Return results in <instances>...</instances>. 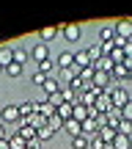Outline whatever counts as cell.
<instances>
[{"instance_id":"6da1fadb","label":"cell","mask_w":132,"mask_h":149,"mask_svg":"<svg viewBox=\"0 0 132 149\" xmlns=\"http://www.w3.org/2000/svg\"><path fill=\"white\" fill-rule=\"evenodd\" d=\"M107 94H110L113 108H118V111H121V108H124V105H127V102L132 100V97H129V91H127V88H121V86H113V88L107 91Z\"/></svg>"},{"instance_id":"7a4b0ae2","label":"cell","mask_w":132,"mask_h":149,"mask_svg":"<svg viewBox=\"0 0 132 149\" xmlns=\"http://www.w3.org/2000/svg\"><path fill=\"white\" fill-rule=\"evenodd\" d=\"M0 122L3 124H19L22 116H19V105H6L0 111Z\"/></svg>"},{"instance_id":"3957f363","label":"cell","mask_w":132,"mask_h":149,"mask_svg":"<svg viewBox=\"0 0 132 149\" xmlns=\"http://www.w3.org/2000/svg\"><path fill=\"white\" fill-rule=\"evenodd\" d=\"M110 80H113V74H110V72H94V77H91V86H94V88H99V91H110V88H113Z\"/></svg>"},{"instance_id":"277c9868","label":"cell","mask_w":132,"mask_h":149,"mask_svg":"<svg viewBox=\"0 0 132 149\" xmlns=\"http://www.w3.org/2000/svg\"><path fill=\"white\" fill-rule=\"evenodd\" d=\"M58 31L64 33V39H66V42H77V39H80V25H77V22H69V25H61Z\"/></svg>"},{"instance_id":"5b68a950","label":"cell","mask_w":132,"mask_h":149,"mask_svg":"<svg viewBox=\"0 0 132 149\" xmlns=\"http://www.w3.org/2000/svg\"><path fill=\"white\" fill-rule=\"evenodd\" d=\"M30 58L36 61V64H41V61H50V47H47V44H41V42H39L36 47L30 50Z\"/></svg>"},{"instance_id":"8992f818","label":"cell","mask_w":132,"mask_h":149,"mask_svg":"<svg viewBox=\"0 0 132 149\" xmlns=\"http://www.w3.org/2000/svg\"><path fill=\"white\" fill-rule=\"evenodd\" d=\"M94 108H96V113H107V111L113 108V102H110V94H107V91H102V94L96 97Z\"/></svg>"},{"instance_id":"52a82bcc","label":"cell","mask_w":132,"mask_h":149,"mask_svg":"<svg viewBox=\"0 0 132 149\" xmlns=\"http://www.w3.org/2000/svg\"><path fill=\"white\" fill-rule=\"evenodd\" d=\"M36 113H41V116H44V119H47V122H50V119L55 116V108L50 105L47 100H36Z\"/></svg>"},{"instance_id":"ba28073f","label":"cell","mask_w":132,"mask_h":149,"mask_svg":"<svg viewBox=\"0 0 132 149\" xmlns=\"http://www.w3.org/2000/svg\"><path fill=\"white\" fill-rule=\"evenodd\" d=\"M55 66H58V69H72V66H74V53H66V50H64V53H61L58 55V61H55Z\"/></svg>"},{"instance_id":"9c48e42d","label":"cell","mask_w":132,"mask_h":149,"mask_svg":"<svg viewBox=\"0 0 132 149\" xmlns=\"http://www.w3.org/2000/svg\"><path fill=\"white\" fill-rule=\"evenodd\" d=\"M41 88H44V100H47V97H53V94H58V91H61V86H58V80H55L53 74H50V77L44 80V86H41Z\"/></svg>"},{"instance_id":"30bf717a","label":"cell","mask_w":132,"mask_h":149,"mask_svg":"<svg viewBox=\"0 0 132 149\" xmlns=\"http://www.w3.org/2000/svg\"><path fill=\"white\" fill-rule=\"evenodd\" d=\"M113 66H116V64H113L110 55H102L99 61H94V69L96 72H113Z\"/></svg>"},{"instance_id":"8fae6325","label":"cell","mask_w":132,"mask_h":149,"mask_svg":"<svg viewBox=\"0 0 132 149\" xmlns=\"http://www.w3.org/2000/svg\"><path fill=\"white\" fill-rule=\"evenodd\" d=\"M85 66H91V58L85 50H77L74 53V69H85Z\"/></svg>"},{"instance_id":"7c38bea8","label":"cell","mask_w":132,"mask_h":149,"mask_svg":"<svg viewBox=\"0 0 132 149\" xmlns=\"http://www.w3.org/2000/svg\"><path fill=\"white\" fill-rule=\"evenodd\" d=\"M116 33H118V36H124V39H132V19H121L116 25Z\"/></svg>"},{"instance_id":"4fadbf2b","label":"cell","mask_w":132,"mask_h":149,"mask_svg":"<svg viewBox=\"0 0 132 149\" xmlns=\"http://www.w3.org/2000/svg\"><path fill=\"white\" fill-rule=\"evenodd\" d=\"M55 36H58V28H41V31H39V42L41 44H50Z\"/></svg>"},{"instance_id":"5bb4252c","label":"cell","mask_w":132,"mask_h":149,"mask_svg":"<svg viewBox=\"0 0 132 149\" xmlns=\"http://www.w3.org/2000/svg\"><path fill=\"white\" fill-rule=\"evenodd\" d=\"M72 119H74V122H80V124H83L85 119H88V108H85V105H80V102H74V111H72Z\"/></svg>"},{"instance_id":"9a60e30c","label":"cell","mask_w":132,"mask_h":149,"mask_svg":"<svg viewBox=\"0 0 132 149\" xmlns=\"http://www.w3.org/2000/svg\"><path fill=\"white\" fill-rule=\"evenodd\" d=\"M64 130H66L69 135H72V138H77V135L83 133V124H80V122H74V119H66V124H64Z\"/></svg>"},{"instance_id":"2e32d148","label":"cell","mask_w":132,"mask_h":149,"mask_svg":"<svg viewBox=\"0 0 132 149\" xmlns=\"http://www.w3.org/2000/svg\"><path fill=\"white\" fill-rule=\"evenodd\" d=\"M19 135H22V138H25V141H33V138H39V130H36V127H30V124H25V122H22V124H19Z\"/></svg>"},{"instance_id":"e0dca14e","label":"cell","mask_w":132,"mask_h":149,"mask_svg":"<svg viewBox=\"0 0 132 149\" xmlns=\"http://www.w3.org/2000/svg\"><path fill=\"white\" fill-rule=\"evenodd\" d=\"M8 64H14V50L11 47H0V66H8Z\"/></svg>"},{"instance_id":"ac0fdd59","label":"cell","mask_w":132,"mask_h":149,"mask_svg":"<svg viewBox=\"0 0 132 149\" xmlns=\"http://www.w3.org/2000/svg\"><path fill=\"white\" fill-rule=\"evenodd\" d=\"M113 149H132V138L116 133V138H113Z\"/></svg>"},{"instance_id":"d6986e66","label":"cell","mask_w":132,"mask_h":149,"mask_svg":"<svg viewBox=\"0 0 132 149\" xmlns=\"http://www.w3.org/2000/svg\"><path fill=\"white\" fill-rule=\"evenodd\" d=\"M33 113H36V102L25 100V102L19 105V116H22V119H28V116H33Z\"/></svg>"},{"instance_id":"ffe728a7","label":"cell","mask_w":132,"mask_h":149,"mask_svg":"<svg viewBox=\"0 0 132 149\" xmlns=\"http://www.w3.org/2000/svg\"><path fill=\"white\" fill-rule=\"evenodd\" d=\"M83 133L85 135H96L99 133V122H96V119H85L83 122Z\"/></svg>"},{"instance_id":"44dd1931","label":"cell","mask_w":132,"mask_h":149,"mask_svg":"<svg viewBox=\"0 0 132 149\" xmlns=\"http://www.w3.org/2000/svg\"><path fill=\"white\" fill-rule=\"evenodd\" d=\"M102 138V144H113V138H116V130L113 127H99V133H96Z\"/></svg>"},{"instance_id":"7402d4cb","label":"cell","mask_w":132,"mask_h":149,"mask_svg":"<svg viewBox=\"0 0 132 149\" xmlns=\"http://www.w3.org/2000/svg\"><path fill=\"white\" fill-rule=\"evenodd\" d=\"M113 39H116V28H102L99 31V44H107Z\"/></svg>"},{"instance_id":"603a6c76","label":"cell","mask_w":132,"mask_h":149,"mask_svg":"<svg viewBox=\"0 0 132 149\" xmlns=\"http://www.w3.org/2000/svg\"><path fill=\"white\" fill-rule=\"evenodd\" d=\"M88 138H91V135L80 133L77 138H72V149H88Z\"/></svg>"},{"instance_id":"cb8c5ba5","label":"cell","mask_w":132,"mask_h":149,"mask_svg":"<svg viewBox=\"0 0 132 149\" xmlns=\"http://www.w3.org/2000/svg\"><path fill=\"white\" fill-rule=\"evenodd\" d=\"M8 146H11V149H28V141L17 133V135H11V138H8Z\"/></svg>"},{"instance_id":"d4e9b609","label":"cell","mask_w":132,"mask_h":149,"mask_svg":"<svg viewBox=\"0 0 132 149\" xmlns=\"http://www.w3.org/2000/svg\"><path fill=\"white\" fill-rule=\"evenodd\" d=\"M72 111H74V105H72V102H64V105H61V108H58L55 113H58V116H61V119L66 122V119H72Z\"/></svg>"},{"instance_id":"484cf974","label":"cell","mask_w":132,"mask_h":149,"mask_svg":"<svg viewBox=\"0 0 132 149\" xmlns=\"http://www.w3.org/2000/svg\"><path fill=\"white\" fill-rule=\"evenodd\" d=\"M3 74H8V77H19V74H22V64H17V61H14V64H8L3 69Z\"/></svg>"},{"instance_id":"4316f807","label":"cell","mask_w":132,"mask_h":149,"mask_svg":"<svg viewBox=\"0 0 132 149\" xmlns=\"http://www.w3.org/2000/svg\"><path fill=\"white\" fill-rule=\"evenodd\" d=\"M110 74H113V77H118V80H121V77H129V69H127V64H116Z\"/></svg>"},{"instance_id":"83f0119b","label":"cell","mask_w":132,"mask_h":149,"mask_svg":"<svg viewBox=\"0 0 132 149\" xmlns=\"http://www.w3.org/2000/svg\"><path fill=\"white\" fill-rule=\"evenodd\" d=\"M118 135H127V138H132V122H127V119H121V124H118L116 130Z\"/></svg>"},{"instance_id":"f1b7e54d","label":"cell","mask_w":132,"mask_h":149,"mask_svg":"<svg viewBox=\"0 0 132 149\" xmlns=\"http://www.w3.org/2000/svg\"><path fill=\"white\" fill-rule=\"evenodd\" d=\"M85 53H88V58H91V64H94V61H99V58H102V47H99V44H91V47L85 50Z\"/></svg>"},{"instance_id":"f546056e","label":"cell","mask_w":132,"mask_h":149,"mask_svg":"<svg viewBox=\"0 0 132 149\" xmlns=\"http://www.w3.org/2000/svg\"><path fill=\"white\" fill-rule=\"evenodd\" d=\"M53 135H55V130L50 127V124H44V127H39V138H41V141H50Z\"/></svg>"},{"instance_id":"4dcf8cb0","label":"cell","mask_w":132,"mask_h":149,"mask_svg":"<svg viewBox=\"0 0 132 149\" xmlns=\"http://www.w3.org/2000/svg\"><path fill=\"white\" fill-rule=\"evenodd\" d=\"M69 88H72V91H85V83L74 74V77H69Z\"/></svg>"},{"instance_id":"1f68e13d","label":"cell","mask_w":132,"mask_h":149,"mask_svg":"<svg viewBox=\"0 0 132 149\" xmlns=\"http://www.w3.org/2000/svg\"><path fill=\"white\" fill-rule=\"evenodd\" d=\"M47 124H50V127H53V130H55V133H58V130H64V124H66V122H64V119H61V116H58V113H55V116H53V119H50V122H47Z\"/></svg>"},{"instance_id":"d6a6232c","label":"cell","mask_w":132,"mask_h":149,"mask_svg":"<svg viewBox=\"0 0 132 149\" xmlns=\"http://www.w3.org/2000/svg\"><path fill=\"white\" fill-rule=\"evenodd\" d=\"M53 69H55V64H53V61H41L36 72H41V74H47V77H50V72H53Z\"/></svg>"},{"instance_id":"836d02e7","label":"cell","mask_w":132,"mask_h":149,"mask_svg":"<svg viewBox=\"0 0 132 149\" xmlns=\"http://www.w3.org/2000/svg\"><path fill=\"white\" fill-rule=\"evenodd\" d=\"M28 58H30V53H25V50H14V61H17V64L25 66V61H28Z\"/></svg>"},{"instance_id":"e575fe53","label":"cell","mask_w":132,"mask_h":149,"mask_svg":"<svg viewBox=\"0 0 132 149\" xmlns=\"http://www.w3.org/2000/svg\"><path fill=\"white\" fill-rule=\"evenodd\" d=\"M102 146H105V144H102L99 135H91V138H88V149H102Z\"/></svg>"},{"instance_id":"d590c367","label":"cell","mask_w":132,"mask_h":149,"mask_svg":"<svg viewBox=\"0 0 132 149\" xmlns=\"http://www.w3.org/2000/svg\"><path fill=\"white\" fill-rule=\"evenodd\" d=\"M121 119H127V122H132V100H129L127 105L121 108Z\"/></svg>"},{"instance_id":"8d00e7d4","label":"cell","mask_w":132,"mask_h":149,"mask_svg":"<svg viewBox=\"0 0 132 149\" xmlns=\"http://www.w3.org/2000/svg\"><path fill=\"white\" fill-rule=\"evenodd\" d=\"M44 80H47V74H41V72L33 74V86H44Z\"/></svg>"},{"instance_id":"74e56055","label":"cell","mask_w":132,"mask_h":149,"mask_svg":"<svg viewBox=\"0 0 132 149\" xmlns=\"http://www.w3.org/2000/svg\"><path fill=\"white\" fill-rule=\"evenodd\" d=\"M28 149H41V138H33V141H28Z\"/></svg>"},{"instance_id":"f35d334b","label":"cell","mask_w":132,"mask_h":149,"mask_svg":"<svg viewBox=\"0 0 132 149\" xmlns=\"http://www.w3.org/2000/svg\"><path fill=\"white\" fill-rule=\"evenodd\" d=\"M3 138H6V124L0 122V141H3Z\"/></svg>"},{"instance_id":"ab89813d","label":"cell","mask_w":132,"mask_h":149,"mask_svg":"<svg viewBox=\"0 0 132 149\" xmlns=\"http://www.w3.org/2000/svg\"><path fill=\"white\" fill-rule=\"evenodd\" d=\"M0 149H11V146H8V138H3V141H0Z\"/></svg>"},{"instance_id":"60d3db41","label":"cell","mask_w":132,"mask_h":149,"mask_svg":"<svg viewBox=\"0 0 132 149\" xmlns=\"http://www.w3.org/2000/svg\"><path fill=\"white\" fill-rule=\"evenodd\" d=\"M0 74H3V66H0Z\"/></svg>"},{"instance_id":"b9f144b4","label":"cell","mask_w":132,"mask_h":149,"mask_svg":"<svg viewBox=\"0 0 132 149\" xmlns=\"http://www.w3.org/2000/svg\"><path fill=\"white\" fill-rule=\"evenodd\" d=\"M129 80H132V72H129Z\"/></svg>"}]
</instances>
